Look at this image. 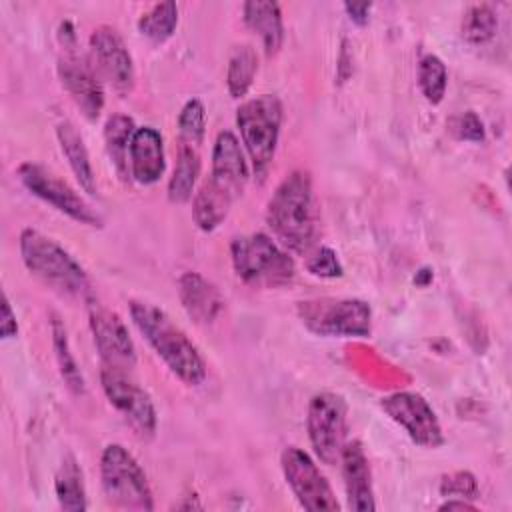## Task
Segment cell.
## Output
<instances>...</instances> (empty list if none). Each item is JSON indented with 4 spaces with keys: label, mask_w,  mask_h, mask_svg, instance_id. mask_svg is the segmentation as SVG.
Instances as JSON below:
<instances>
[{
    "label": "cell",
    "mask_w": 512,
    "mask_h": 512,
    "mask_svg": "<svg viewBox=\"0 0 512 512\" xmlns=\"http://www.w3.org/2000/svg\"><path fill=\"white\" fill-rule=\"evenodd\" d=\"M92 64L118 94H128L134 86V62L120 36L112 26H98L90 34Z\"/></svg>",
    "instance_id": "9a60e30c"
},
{
    "label": "cell",
    "mask_w": 512,
    "mask_h": 512,
    "mask_svg": "<svg viewBox=\"0 0 512 512\" xmlns=\"http://www.w3.org/2000/svg\"><path fill=\"white\" fill-rule=\"evenodd\" d=\"M88 322L102 368L130 372L136 364V348L124 320L114 310L90 300Z\"/></svg>",
    "instance_id": "4fadbf2b"
},
{
    "label": "cell",
    "mask_w": 512,
    "mask_h": 512,
    "mask_svg": "<svg viewBox=\"0 0 512 512\" xmlns=\"http://www.w3.org/2000/svg\"><path fill=\"white\" fill-rule=\"evenodd\" d=\"M136 132L134 120L126 114H114L104 124V144L118 176L126 180L130 176V142Z\"/></svg>",
    "instance_id": "603a6c76"
},
{
    "label": "cell",
    "mask_w": 512,
    "mask_h": 512,
    "mask_svg": "<svg viewBox=\"0 0 512 512\" xmlns=\"http://www.w3.org/2000/svg\"><path fill=\"white\" fill-rule=\"evenodd\" d=\"M446 84H448V70L442 58H438L436 54L422 56L418 64V86L424 98L430 104H440L446 94Z\"/></svg>",
    "instance_id": "f546056e"
},
{
    "label": "cell",
    "mask_w": 512,
    "mask_h": 512,
    "mask_svg": "<svg viewBox=\"0 0 512 512\" xmlns=\"http://www.w3.org/2000/svg\"><path fill=\"white\" fill-rule=\"evenodd\" d=\"M178 26L176 2H158L138 18V30L152 42L168 40Z\"/></svg>",
    "instance_id": "83f0119b"
},
{
    "label": "cell",
    "mask_w": 512,
    "mask_h": 512,
    "mask_svg": "<svg viewBox=\"0 0 512 512\" xmlns=\"http://www.w3.org/2000/svg\"><path fill=\"white\" fill-rule=\"evenodd\" d=\"M442 496H456V498H478V482L470 472H454L442 478L440 482Z\"/></svg>",
    "instance_id": "d6a6232c"
},
{
    "label": "cell",
    "mask_w": 512,
    "mask_h": 512,
    "mask_svg": "<svg viewBox=\"0 0 512 512\" xmlns=\"http://www.w3.org/2000/svg\"><path fill=\"white\" fill-rule=\"evenodd\" d=\"M230 258L236 276L252 288H282L296 276L288 252L262 232L232 238Z\"/></svg>",
    "instance_id": "277c9868"
},
{
    "label": "cell",
    "mask_w": 512,
    "mask_h": 512,
    "mask_svg": "<svg viewBox=\"0 0 512 512\" xmlns=\"http://www.w3.org/2000/svg\"><path fill=\"white\" fill-rule=\"evenodd\" d=\"M130 176L138 184H156L166 168L164 160V140L160 132L152 126L136 128L130 142Z\"/></svg>",
    "instance_id": "d6986e66"
},
{
    "label": "cell",
    "mask_w": 512,
    "mask_h": 512,
    "mask_svg": "<svg viewBox=\"0 0 512 512\" xmlns=\"http://www.w3.org/2000/svg\"><path fill=\"white\" fill-rule=\"evenodd\" d=\"M206 132V110L198 98L188 100L178 114V144L200 148Z\"/></svg>",
    "instance_id": "4dcf8cb0"
},
{
    "label": "cell",
    "mask_w": 512,
    "mask_h": 512,
    "mask_svg": "<svg viewBox=\"0 0 512 512\" xmlns=\"http://www.w3.org/2000/svg\"><path fill=\"white\" fill-rule=\"evenodd\" d=\"M456 134L462 140L468 142H482L484 140V126L482 120L474 114V112H464L458 120H456Z\"/></svg>",
    "instance_id": "836d02e7"
},
{
    "label": "cell",
    "mask_w": 512,
    "mask_h": 512,
    "mask_svg": "<svg viewBox=\"0 0 512 512\" xmlns=\"http://www.w3.org/2000/svg\"><path fill=\"white\" fill-rule=\"evenodd\" d=\"M246 26L260 36L266 56H274L284 42V24L278 2L250 0L242 6Z\"/></svg>",
    "instance_id": "44dd1931"
},
{
    "label": "cell",
    "mask_w": 512,
    "mask_h": 512,
    "mask_svg": "<svg viewBox=\"0 0 512 512\" xmlns=\"http://www.w3.org/2000/svg\"><path fill=\"white\" fill-rule=\"evenodd\" d=\"M380 408L396 422L414 444L422 448H440L444 432L434 408L416 392H392L380 398Z\"/></svg>",
    "instance_id": "7c38bea8"
},
{
    "label": "cell",
    "mask_w": 512,
    "mask_h": 512,
    "mask_svg": "<svg viewBox=\"0 0 512 512\" xmlns=\"http://www.w3.org/2000/svg\"><path fill=\"white\" fill-rule=\"evenodd\" d=\"M236 126L240 130L242 144L252 162L254 176L264 180L276 154L280 126H282V102L274 94H260L242 102L236 110Z\"/></svg>",
    "instance_id": "5b68a950"
},
{
    "label": "cell",
    "mask_w": 512,
    "mask_h": 512,
    "mask_svg": "<svg viewBox=\"0 0 512 512\" xmlns=\"http://www.w3.org/2000/svg\"><path fill=\"white\" fill-rule=\"evenodd\" d=\"M438 510H476V508H474V504H470L462 498V500H446L444 504L438 506Z\"/></svg>",
    "instance_id": "8d00e7d4"
},
{
    "label": "cell",
    "mask_w": 512,
    "mask_h": 512,
    "mask_svg": "<svg viewBox=\"0 0 512 512\" xmlns=\"http://www.w3.org/2000/svg\"><path fill=\"white\" fill-rule=\"evenodd\" d=\"M282 474L298 504L310 512H338L340 504L320 472L318 464L298 446H286L280 454Z\"/></svg>",
    "instance_id": "30bf717a"
},
{
    "label": "cell",
    "mask_w": 512,
    "mask_h": 512,
    "mask_svg": "<svg viewBox=\"0 0 512 512\" xmlns=\"http://www.w3.org/2000/svg\"><path fill=\"white\" fill-rule=\"evenodd\" d=\"M58 78L78 110L90 122L98 120L104 108V90L92 60L74 48H64V54L58 58Z\"/></svg>",
    "instance_id": "5bb4252c"
},
{
    "label": "cell",
    "mask_w": 512,
    "mask_h": 512,
    "mask_svg": "<svg viewBox=\"0 0 512 512\" xmlns=\"http://www.w3.org/2000/svg\"><path fill=\"white\" fill-rule=\"evenodd\" d=\"M250 170L238 138L230 130L218 132L212 148L210 178L230 190L236 198L244 192Z\"/></svg>",
    "instance_id": "e0dca14e"
},
{
    "label": "cell",
    "mask_w": 512,
    "mask_h": 512,
    "mask_svg": "<svg viewBox=\"0 0 512 512\" xmlns=\"http://www.w3.org/2000/svg\"><path fill=\"white\" fill-rule=\"evenodd\" d=\"M130 318L174 376L188 386H200L206 380V362L200 350L162 308L132 300Z\"/></svg>",
    "instance_id": "7a4b0ae2"
},
{
    "label": "cell",
    "mask_w": 512,
    "mask_h": 512,
    "mask_svg": "<svg viewBox=\"0 0 512 512\" xmlns=\"http://www.w3.org/2000/svg\"><path fill=\"white\" fill-rule=\"evenodd\" d=\"M100 384L108 402L122 414L126 424L142 440H150L156 434L158 416L150 394L130 378V372L102 368Z\"/></svg>",
    "instance_id": "8fae6325"
},
{
    "label": "cell",
    "mask_w": 512,
    "mask_h": 512,
    "mask_svg": "<svg viewBox=\"0 0 512 512\" xmlns=\"http://www.w3.org/2000/svg\"><path fill=\"white\" fill-rule=\"evenodd\" d=\"M296 312L316 336L368 338L372 332V308L360 298H308L298 302Z\"/></svg>",
    "instance_id": "8992f818"
},
{
    "label": "cell",
    "mask_w": 512,
    "mask_h": 512,
    "mask_svg": "<svg viewBox=\"0 0 512 512\" xmlns=\"http://www.w3.org/2000/svg\"><path fill=\"white\" fill-rule=\"evenodd\" d=\"M18 248L26 270L48 288L62 296L86 298L90 294L86 270L54 238L34 228H24L20 232Z\"/></svg>",
    "instance_id": "3957f363"
},
{
    "label": "cell",
    "mask_w": 512,
    "mask_h": 512,
    "mask_svg": "<svg viewBox=\"0 0 512 512\" xmlns=\"http://www.w3.org/2000/svg\"><path fill=\"white\" fill-rule=\"evenodd\" d=\"M306 270L318 278H340L344 274L338 254L328 246H320L308 256Z\"/></svg>",
    "instance_id": "1f68e13d"
},
{
    "label": "cell",
    "mask_w": 512,
    "mask_h": 512,
    "mask_svg": "<svg viewBox=\"0 0 512 512\" xmlns=\"http://www.w3.org/2000/svg\"><path fill=\"white\" fill-rule=\"evenodd\" d=\"M258 72V56L250 44L234 46L228 68H226V86L232 98H244L254 82Z\"/></svg>",
    "instance_id": "4316f807"
},
{
    "label": "cell",
    "mask_w": 512,
    "mask_h": 512,
    "mask_svg": "<svg viewBox=\"0 0 512 512\" xmlns=\"http://www.w3.org/2000/svg\"><path fill=\"white\" fill-rule=\"evenodd\" d=\"M100 478L106 500L112 506L124 510H154L146 472L122 444H108L102 450Z\"/></svg>",
    "instance_id": "52a82bcc"
},
{
    "label": "cell",
    "mask_w": 512,
    "mask_h": 512,
    "mask_svg": "<svg viewBox=\"0 0 512 512\" xmlns=\"http://www.w3.org/2000/svg\"><path fill=\"white\" fill-rule=\"evenodd\" d=\"M56 136H58L60 148H62L80 188L86 194H96V176L92 170V162H90L86 144H84L80 132L76 130V126L68 120H62L56 126Z\"/></svg>",
    "instance_id": "7402d4cb"
},
{
    "label": "cell",
    "mask_w": 512,
    "mask_h": 512,
    "mask_svg": "<svg viewBox=\"0 0 512 512\" xmlns=\"http://www.w3.org/2000/svg\"><path fill=\"white\" fill-rule=\"evenodd\" d=\"M50 334H52V348H54V356L58 362V370H60V376H62L66 388L76 396L84 394V390H86L84 376H82V372L76 364V358L70 350L66 326L56 312L50 314Z\"/></svg>",
    "instance_id": "484cf974"
},
{
    "label": "cell",
    "mask_w": 512,
    "mask_h": 512,
    "mask_svg": "<svg viewBox=\"0 0 512 512\" xmlns=\"http://www.w3.org/2000/svg\"><path fill=\"white\" fill-rule=\"evenodd\" d=\"M318 204L312 178L306 170H292L272 192L266 206V224L282 248L310 254L318 240Z\"/></svg>",
    "instance_id": "6da1fadb"
},
{
    "label": "cell",
    "mask_w": 512,
    "mask_h": 512,
    "mask_svg": "<svg viewBox=\"0 0 512 512\" xmlns=\"http://www.w3.org/2000/svg\"><path fill=\"white\" fill-rule=\"evenodd\" d=\"M344 10L348 12V16H350V20L352 22H356V24H366L368 22V18H370V10H372V4H368V2H360V4H356V2H346L344 4Z\"/></svg>",
    "instance_id": "d590c367"
},
{
    "label": "cell",
    "mask_w": 512,
    "mask_h": 512,
    "mask_svg": "<svg viewBox=\"0 0 512 512\" xmlns=\"http://www.w3.org/2000/svg\"><path fill=\"white\" fill-rule=\"evenodd\" d=\"M0 334L4 340L8 338H14L18 334V324H16V314L12 312V306H10V300L8 296L4 294V300H2V322H0Z\"/></svg>",
    "instance_id": "e575fe53"
},
{
    "label": "cell",
    "mask_w": 512,
    "mask_h": 512,
    "mask_svg": "<svg viewBox=\"0 0 512 512\" xmlns=\"http://www.w3.org/2000/svg\"><path fill=\"white\" fill-rule=\"evenodd\" d=\"M54 490L62 510L82 512L88 508L82 468L72 454H66L54 476Z\"/></svg>",
    "instance_id": "cb8c5ba5"
},
{
    "label": "cell",
    "mask_w": 512,
    "mask_h": 512,
    "mask_svg": "<svg viewBox=\"0 0 512 512\" xmlns=\"http://www.w3.org/2000/svg\"><path fill=\"white\" fill-rule=\"evenodd\" d=\"M498 28L496 12L488 4H474L464 12L462 38L470 44H486Z\"/></svg>",
    "instance_id": "f1b7e54d"
},
{
    "label": "cell",
    "mask_w": 512,
    "mask_h": 512,
    "mask_svg": "<svg viewBox=\"0 0 512 512\" xmlns=\"http://www.w3.org/2000/svg\"><path fill=\"white\" fill-rule=\"evenodd\" d=\"M18 180L22 186L34 194L36 198L48 202L58 212L66 214L78 224L100 228L102 218L100 214L60 176H56L52 170H48L42 164L36 162H22L16 170Z\"/></svg>",
    "instance_id": "9c48e42d"
},
{
    "label": "cell",
    "mask_w": 512,
    "mask_h": 512,
    "mask_svg": "<svg viewBox=\"0 0 512 512\" xmlns=\"http://www.w3.org/2000/svg\"><path fill=\"white\" fill-rule=\"evenodd\" d=\"M200 176V148L178 144V156L174 172L168 180L170 202L184 204L194 194V184Z\"/></svg>",
    "instance_id": "d4e9b609"
},
{
    "label": "cell",
    "mask_w": 512,
    "mask_h": 512,
    "mask_svg": "<svg viewBox=\"0 0 512 512\" xmlns=\"http://www.w3.org/2000/svg\"><path fill=\"white\" fill-rule=\"evenodd\" d=\"M306 430L320 462L328 466L340 462L348 442V404L344 396L328 390L314 394L308 402Z\"/></svg>",
    "instance_id": "ba28073f"
},
{
    "label": "cell",
    "mask_w": 512,
    "mask_h": 512,
    "mask_svg": "<svg viewBox=\"0 0 512 512\" xmlns=\"http://www.w3.org/2000/svg\"><path fill=\"white\" fill-rule=\"evenodd\" d=\"M340 464H342V478H344L348 508L354 512L376 510L370 464L358 440H352V442L348 440L344 444Z\"/></svg>",
    "instance_id": "2e32d148"
},
{
    "label": "cell",
    "mask_w": 512,
    "mask_h": 512,
    "mask_svg": "<svg viewBox=\"0 0 512 512\" xmlns=\"http://www.w3.org/2000/svg\"><path fill=\"white\" fill-rule=\"evenodd\" d=\"M178 298L188 318L200 326L212 324L224 310V296L218 286L198 272H184L178 278Z\"/></svg>",
    "instance_id": "ac0fdd59"
},
{
    "label": "cell",
    "mask_w": 512,
    "mask_h": 512,
    "mask_svg": "<svg viewBox=\"0 0 512 512\" xmlns=\"http://www.w3.org/2000/svg\"><path fill=\"white\" fill-rule=\"evenodd\" d=\"M236 196L214 182L210 176L202 182L192 200V218L202 232H214L228 216Z\"/></svg>",
    "instance_id": "ffe728a7"
}]
</instances>
